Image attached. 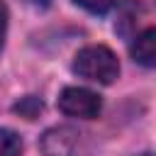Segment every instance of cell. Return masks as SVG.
I'll return each instance as SVG.
<instances>
[{"instance_id": "cell-1", "label": "cell", "mask_w": 156, "mask_h": 156, "mask_svg": "<svg viewBox=\"0 0 156 156\" xmlns=\"http://www.w3.org/2000/svg\"><path fill=\"white\" fill-rule=\"evenodd\" d=\"M73 71L85 80L110 85L119 76V61H117L115 51L107 49L105 44H90V46H83L76 54Z\"/></svg>"}, {"instance_id": "cell-2", "label": "cell", "mask_w": 156, "mask_h": 156, "mask_svg": "<svg viewBox=\"0 0 156 156\" xmlns=\"http://www.w3.org/2000/svg\"><path fill=\"white\" fill-rule=\"evenodd\" d=\"M58 110L68 117H83V119H93L100 115L102 110V100L98 93L88 90V88H78V85H68L61 90L58 95Z\"/></svg>"}, {"instance_id": "cell-3", "label": "cell", "mask_w": 156, "mask_h": 156, "mask_svg": "<svg viewBox=\"0 0 156 156\" xmlns=\"http://www.w3.org/2000/svg\"><path fill=\"white\" fill-rule=\"evenodd\" d=\"M78 134L71 127H54L41 136V151L46 156H73Z\"/></svg>"}, {"instance_id": "cell-4", "label": "cell", "mask_w": 156, "mask_h": 156, "mask_svg": "<svg viewBox=\"0 0 156 156\" xmlns=\"http://www.w3.org/2000/svg\"><path fill=\"white\" fill-rule=\"evenodd\" d=\"M129 51H132V58L139 66L154 68L156 66V27H146L144 32H139L134 37Z\"/></svg>"}, {"instance_id": "cell-5", "label": "cell", "mask_w": 156, "mask_h": 156, "mask_svg": "<svg viewBox=\"0 0 156 156\" xmlns=\"http://www.w3.org/2000/svg\"><path fill=\"white\" fill-rule=\"evenodd\" d=\"M22 154V139L12 129H0V156H20Z\"/></svg>"}, {"instance_id": "cell-6", "label": "cell", "mask_w": 156, "mask_h": 156, "mask_svg": "<svg viewBox=\"0 0 156 156\" xmlns=\"http://www.w3.org/2000/svg\"><path fill=\"white\" fill-rule=\"evenodd\" d=\"M12 110L20 112V115L27 117V119H34V117H39V112L44 110V102H41L39 98H34V95H27V98H22Z\"/></svg>"}, {"instance_id": "cell-7", "label": "cell", "mask_w": 156, "mask_h": 156, "mask_svg": "<svg viewBox=\"0 0 156 156\" xmlns=\"http://www.w3.org/2000/svg\"><path fill=\"white\" fill-rule=\"evenodd\" d=\"M117 0H76V5H80L83 10L93 12V15H105Z\"/></svg>"}, {"instance_id": "cell-8", "label": "cell", "mask_w": 156, "mask_h": 156, "mask_svg": "<svg viewBox=\"0 0 156 156\" xmlns=\"http://www.w3.org/2000/svg\"><path fill=\"white\" fill-rule=\"evenodd\" d=\"M5 32H7V7H5V2L0 0V49H2V44H5Z\"/></svg>"}, {"instance_id": "cell-9", "label": "cell", "mask_w": 156, "mask_h": 156, "mask_svg": "<svg viewBox=\"0 0 156 156\" xmlns=\"http://www.w3.org/2000/svg\"><path fill=\"white\" fill-rule=\"evenodd\" d=\"M139 156H156V154H139Z\"/></svg>"}]
</instances>
